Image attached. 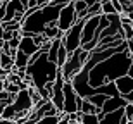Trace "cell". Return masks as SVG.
Instances as JSON below:
<instances>
[{"label": "cell", "instance_id": "1", "mask_svg": "<svg viewBox=\"0 0 133 124\" xmlns=\"http://www.w3.org/2000/svg\"><path fill=\"white\" fill-rule=\"evenodd\" d=\"M131 60L133 57L128 50L114 54L112 57L102 60L100 64H97L90 71V74H88L92 88H100V86H104L107 83H116L119 78L126 76L130 72V67H131Z\"/></svg>", "mask_w": 133, "mask_h": 124}, {"label": "cell", "instance_id": "2", "mask_svg": "<svg viewBox=\"0 0 133 124\" xmlns=\"http://www.w3.org/2000/svg\"><path fill=\"white\" fill-rule=\"evenodd\" d=\"M59 71V65L50 62L49 55L45 52H38L36 55L31 57V62L26 69V76L31 79L33 88L36 91H42L49 83H55Z\"/></svg>", "mask_w": 133, "mask_h": 124}, {"label": "cell", "instance_id": "3", "mask_svg": "<svg viewBox=\"0 0 133 124\" xmlns=\"http://www.w3.org/2000/svg\"><path fill=\"white\" fill-rule=\"evenodd\" d=\"M64 5H54L47 4L43 7H38L31 16L23 19V36H36L43 35L49 26L57 24L59 14Z\"/></svg>", "mask_w": 133, "mask_h": 124}, {"label": "cell", "instance_id": "4", "mask_svg": "<svg viewBox=\"0 0 133 124\" xmlns=\"http://www.w3.org/2000/svg\"><path fill=\"white\" fill-rule=\"evenodd\" d=\"M88 59H90V52H87V50H83V48L76 50L74 54L69 55L68 62H66V64L62 65V69H61V72H62V76H64V79L71 81L76 74H79V72L83 71V67L87 65Z\"/></svg>", "mask_w": 133, "mask_h": 124}, {"label": "cell", "instance_id": "5", "mask_svg": "<svg viewBox=\"0 0 133 124\" xmlns=\"http://www.w3.org/2000/svg\"><path fill=\"white\" fill-rule=\"evenodd\" d=\"M85 23H87V17L79 19L76 24L68 31L64 33V38H62V45L68 48L69 55L74 54L76 50L81 48V38H83V28H85Z\"/></svg>", "mask_w": 133, "mask_h": 124}, {"label": "cell", "instance_id": "6", "mask_svg": "<svg viewBox=\"0 0 133 124\" xmlns=\"http://www.w3.org/2000/svg\"><path fill=\"white\" fill-rule=\"evenodd\" d=\"M78 21L79 19H78V14H76V9H74V2H71V4L62 7V10H61V14H59L57 26H59V30L62 33H68Z\"/></svg>", "mask_w": 133, "mask_h": 124}, {"label": "cell", "instance_id": "7", "mask_svg": "<svg viewBox=\"0 0 133 124\" xmlns=\"http://www.w3.org/2000/svg\"><path fill=\"white\" fill-rule=\"evenodd\" d=\"M126 105H128V102H126L123 97H109L107 102H105V105L102 107V112H100V114L104 115V114H109V112H114V110L124 109Z\"/></svg>", "mask_w": 133, "mask_h": 124}, {"label": "cell", "instance_id": "8", "mask_svg": "<svg viewBox=\"0 0 133 124\" xmlns=\"http://www.w3.org/2000/svg\"><path fill=\"white\" fill-rule=\"evenodd\" d=\"M19 50H21V52H24L26 55H30V57H33V55H36L38 52H42V48L35 43L33 36H23L21 45H19Z\"/></svg>", "mask_w": 133, "mask_h": 124}, {"label": "cell", "instance_id": "9", "mask_svg": "<svg viewBox=\"0 0 133 124\" xmlns=\"http://www.w3.org/2000/svg\"><path fill=\"white\" fill-rule=\"evenodd\" d=\"M116 88H118V91H119L121 97H126L128 93H131V91H133V78L130 74L119 78V79L116 81Z\"/></svg>", "mask_w": 133, "mask_h": 124}, {"label": "cell", "instance_id": "10", "mask_svg": "<svg viewBox=\"0 0 133 124\" xmlns=\"http://www.w3.org/2000/svg\"><path fill=\"white\" fill-rule=\"evenodd\" d=\"M30 62H31V57H30V55H26L24 52L17 50L16 59H14V69H17L19 72H26L28 65H30Z\"/></svg>", "mask_w": 133, "mask_h": 124}, {"label": "cell", "instance_id": "11", "mask_svg": "<svg viewBox=\"0 0 133 124\" xmlns=\"http://www.w3.org/2000/svg\"><path fill=\"white\" fill-rule=\"evenodd\" d=\"M95 93H102V95H107V97H121L118 88H116V83H107L100 88H95Z\"/></svg>", "mask_w": 133, "mask_h": 124}, {"label": "cell", "instance_id": "12", "mask_svg": "<svg viewBox=\"0 0 133 124\" xmlns=\"http://www.w3.org/2000/svg\"><path fill=\"white\" fill-rule=\"evenodd\" d=\"M43 36H45V40L52 41V40H57V38H64V33L59 30V26H57V24H54V26H49V28L45 30Z\"/></svg>", "mask_w": 133, "mask_h": 124}, {"label": "cell", "instance_id": "13", "mask_svg": "<svg viewBox=\"0 0 133 124\" xmlns=\"http://www.w3.org/2000/svg\"><path fill=\"white\" fill-rule=\"evenodd\" d=\"M79 112H81V114H97V115H99L102 110L97 109L88 98H83V100H81V109H79Z\"/></svg>", "mask_w": 133, "mask_h": 124}, {"label": "cell", "instance_id": "14", "mask_svg": "<svg viewBox=\"0 0 133 124\" xmlns=\"http://www.w3.org/2000/svg\"><path fill=\"white\" fill-rule=\"evenodd\" d=\"M74 9H76L78 19L88 17V10H90V7L87 5V2H85V0H74Z\"/></svg>", "mask_w": 133, "mask_h": 124}, {"label": "cell", "instance_id": "15", "mask_svg": "<svg viewBox=\"0 0 133 124\" xmlns=\"http://www.w3.org/2000/svg\"><path fill=\"white\" fill-rule=\"evenodd\" d=\"M0 67H4L5 71H9L14 67V57H10L9 54H5V52H2V55H0Z\"/></svg>", "mask_w": 133, "mask_h": 124}, {"label": "cell", "instance_id": "16", "mask_svg": "<svg viewBox=\"0 0 133 124\" xmlns=\"http://www.w3.org/2000/svg\"><path fill=\"white\" fill-rule=\"evenodd\" d=\"M79 124H100V117L97 114H81L79 112Z\"/></svg>", "mask_w": 133, "mask_h": 124}, {"label": "cell", "instance_id": "17", "mask_svg": "<svg viewBox=\"0 0 133 124\" xmlns=\"http://www.w3.org/2000/svg\"><path fill=\"white\" fill-rule=\"evenodd\" d=\"M107 98H109L107 95H102V93H95L94 97H90L88 100H90V102H92V104L95 105V107H97V109H100V110H102V107L105 105V102H107Z\"/></svg>", "mask_w": 133, "mask_h": 124}, {"label": "cell", "instance_id": "18", "mask_svg": "<svg viewBox=\"0 0 133 124\" xmlns=\"http://www.w3.org/2000/svg\"><path fill=\"white\" fill-rule=\"evenodd\" d=\"M114 14H118V10H116V7L112 5V2H111V0L102 2V16H114Z\"/></svg>", "mask_w": 133, "mask_h": 124}, {"label": "cell", "instance_id": "19", "mask_svg": "<svg viewBox=\"0 0 133 124\" xmlns=\"http://www.w3.org/2000/svg\"><path fill=\"white\" fill-rule=\"evenodd\" d=\"M61 117L62 115H45V117H42L38 122H35V124H59Z\"/></svg>", "mask_w": 133, "mask_h": 124}, {"label": "cell", "instance_id": "20", "mask_svg": "<svg viewBox=\"0 0 133 124\" xmlns=\"http://www.w3.org/2000/svg\"><path fill=\"white\" fill-rule=\"evenodd\" d=\"M123 33H124V40L131 41L133 40V24H123Z\"/></svg>", "mask_w": 133, "mask_h": 124}, {"label": "cell", "instance_id": "21", "mask_svg": "<svg viewBox=\"0 0 133 124\" xmlns=\"http://www.w3.org/2000/svg\"><path fill=\"white\" fill-rule=\"evenodd\" d=\"M124 115L128 121H133V104H128L124 107Z\"/></svg>", "mask_w": 133, "mask_h": 124}, {"label": "cell", "instance_id": "22", "mask_svg": "<svg viewBox=\"0 0 133 124\" xmlns=\"http://www.w3.org/2000/svg\"><path fill=\"white\" fill-rule=\"evenodd\" d=\"M52 4L54 5H68V4H71V0H54Z\"/></svg>", "mask_w": 133, "mask_h": 124}, {"label": "cell", "instance_id": "23", "mask_svg": "<svg viewBox=\"0 0 133 124\" xmlns=\"http://www.w3.org/2000/svg\"><path fill=\"white\" fill-rule=\"evenodd\" d=\"M54 0H36V4H38V7H43V5H47V4H52Z\"/></svg>", "mask_w": 133, "mask_h": 124}, {"label": "cell", "instance_id": "24", "mask_svg": "<svg viewBox=\"0 0 133 124\" xmlns=\"http://www.w3.org/2000/svg\"><path fill=\"white\" fill-rule=\"evenodd\" d=\"M59 124H71V121H69V117L68 115H62V117H61V121H59Z\"/></svg>", "mask_w": 133, "mask_h": 124}, {"label": "cell", "instance_id": "25", "mask_svg": "<svg viewBox=\"0 0 133 124\" xmlns=\"http://www.w3.org/2000/svg\"><path fill=\"white\" fill-rule=\"evenodd\" d=\"M85 2H87V5H88V7H94V5L100 4V0H85Z\"/></svg>", "mask_w": 133, "mask_h": 124}, {"label": "cell", "instance_id": "26", "mask_svg": "<svg viewBox=\"0 0 133 124\" xmlns=\"http://www.w3.org/2000/svg\"><path fill=\"white\" fill-rule=\"evenodd\" d=\"M123 98L126 100L128 104H133V91H131V93H128V95H126V97H123Z\"/></svg>", "mask_w": 133, "mask_h": 124}, {"label": "cell", "instance_id": "27", "mask_svg": "<svg viewBox=\"0 0 133 124\" xmlns=\"http://www.w3.org/2000/svg\"><path fill=\"white\" fill-rule=\"evenodd\" d=\"M0 124H19L17 121H5V119H0Z\"/></svg>", "mask_w": 133, "mask_h": 124}, {"label": "cell", "instance_id": "28", "mask_svg": "<svg viewBox=\"0 0 133 124\" xmlns=\"http://www.w3.org/2000/svg\"><path fill=\"white\" fill-rule=\"evenodd\" d=\"M128 52L131 54V57H133V40H131V41H128Z\"/></svg>", "mask_w": 133, "mask_h": 124}, {"label": "cell", "instance_id": "29", "mask_svg": "<svg viewBox=\"0 0 133 124\" xmlns=\"http://www.w3.org/2000/svg\"><path fill=\"white\" fill-rule=\"evenodd\" d=\"M4 33H5V28H4V24L0 23V38H4Z\"/></svg>", "mask_w": 133, "mask_h": 124}, {"label": "cell", "instance_id": "30", "mask_svg": "<svg viewBox=\"0 0 133 124\" xmlns=\"http://www.w3.org/2000/svg\"><path fill=\"white\" fill-rule=\"evenodd\" d=\"M5 43H7V41L4 40V38H0V50H4V47H5Z\"/></svg>", "mask_w": 133, "mask_h": 124}, {"label": "cell", "instance_id": "31", "mask_svg": "<svg viewBox=\"0 0 133 124\" xmlns=\"http://www.w3.org/2000/svg\"><path fill=\"white\" fill-rule=\"evenodd\" d=\"M128 74L133 78V60H131V67H130V72H128Z\"/></svg>", "mask_w": 133, "mask_h": 124}, {"label": "cell", "instance_id": "32", "mask_svg": "<svg viewBox=\"0 0 133 124\" xmlns=\"http://www.w3.org/2000/svg\"><path fill=\"white\" fill-rule=\"evenodd\" d=\"M126 16H128L130 19H131V23H133V12H130V14H126Z\"/></svg>", "mask_w": 133, "mask_h": 124}, {"label": "cell", "instance_id": "33", "mask_svg": "<svg viewBox=\"0 0 133 124\" xmlns=\"http://www.w3.org/2000/svg\"><path fill=\"white\" fill-rule=\"evenodd\" d=\"M126 124H133V121H128V122H126Z\"/></svg>", "mask_w": 133, "mask_h": 124}, {"label": "cell", "instance_id": "34", "mask_svg": "<svg viewBox=\"0 0 133 124\" xmlns=\"http://www.w3.org/2000/svg\"><path fill=\"white\" fill-rule=\"evenodd\" d=\"M71 124H79V122H71Z\"/></svg>", "mask_w": 133, "mask_h": 124}, {"label": "cell", "instance_id": "35", "mask_svg": "<svg viewBox=\"0 0 133 124\" xmlns=\"http://www.w3.org/2000/svg\"><path fill=\"white\" fill-rule=\"evenodd\" d=\"M0 55H2V50H0Z\"/></svg>", "mask_w": 133, "mask_h": 124}, {"label": "cell", "instance_id": "36", "mask_svg": "<svg viewBox=\"0 0 133 124\" xmlns=\"http://www.w3.org/2000/svg\"><path fill=\"white\" fill-rule=\"evenodd\" d=\"M71 2H74V0H71Z\"/></svg>", "mask_w": 133, "mask_h": 124}]
</instances>
